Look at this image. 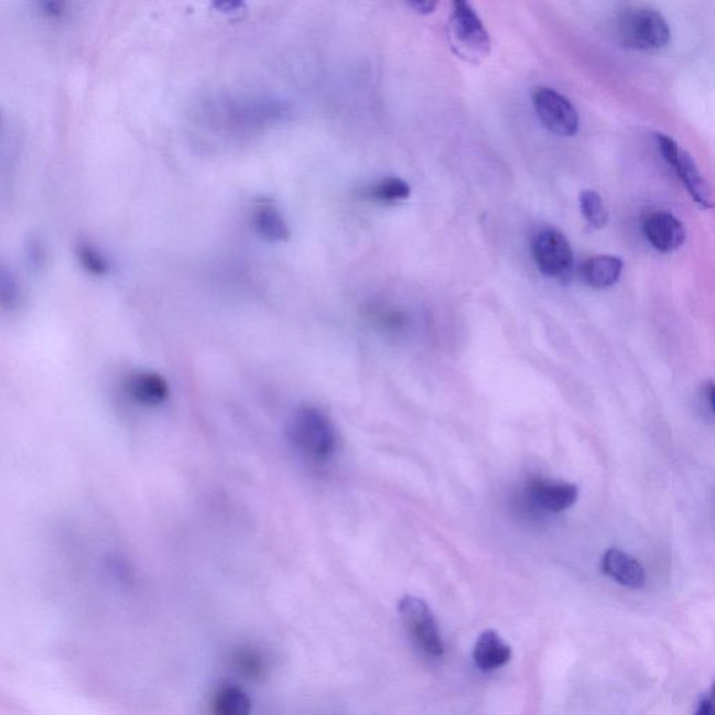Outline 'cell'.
Segmentation results:
<instances>
[{
	"label": "cell",
	"instance_id": "6da1fadb",
	"mask_svg": "<svg viewBox=\"0 0 715 715\" xmlns=\"http://www.w3.org/2000/svg\"><path fill=\"white\" fill-rule=\"evenodd\" d=\"M286 440L300 456L312 463H326L337 451V431L331 419L313 405L292 412L285 427Z\"/></svg>",
	"mask_w": 715,
	"mask_h": 715
},
{
	"label": "cell",
	"instance_id": "7a4b0ae2",
	"mask_svg": "<svg viewBox=\"0 0 715 715\" xmlns=\"http://www.w3.org/2000/svg\"><path fill=\"white\" fill-rule=\"evenodd\" d=\"M620 43L636 51H659L671 40V29L659 10L646 4H630L617 20Z\"/></svg>",
	"mask_w": 715,
	"mask_h": 715
},
{
	"label": "cell",
	"instance_id": "3957f363",
	"mask_svg": "<svg viewBox=\"0 0 715 715\" xmlns=\"http://www.w3.org/2000/svg\"><path fill=\"white\" fill-rule=\"evenodd\" d=\"M448 36L454 52L464 59L478 62L490 52V39L483 20L472 4L463 0L453 3Z\"/></svg>",
	"mask_w": 715,
	"mask_h": 715
},
{
	"label": "cell",
	"instance_id": "277c9868",
	"mask_svg": "<svg viewBox=\"0 0 715 715\" xmlns=\"http://www.w3.org/2000/svg\"><path fill=\"white\" fill-rule=\"evenodd\" d=\"M399 613L407 635L416 649L433 659L442 657L445 646L436 619L427 604L419 597L407 595L399 604Z\"/></svg>",
	"mask_w": 715,
	"mask_h": 715
},
{
	"label": "cell",
	"instance_id": "5b68a950",
	"mask_svg": "<svg viewBox=\"0 0 715 715\" xmlns=\"http://www.w3.org/2000/svg\"><path fill=\"white\" fill-rule=\"evenodd\" d=\"M531 252L542 274L561 279L571 273L574 253L571 242L556 228H542L532 237Z\"/></svg>",
	"mask_w": 715,
	"mask_h": 715
},
{
	"label": "cell",
	"instance_id": "8992f818",
	"mask_svg": "<svg viewBox=\"0 0 715 715\" xmlns=\"http://www.w3.org/2000/svg\"><path fill=\"white\" fill-rule=\"evenodd\" d=\"M662 156L668 164L673 166L676 175L680 176L681 182L685 185L689 195L694 198L697 205L703 208L713 207V193L706 177L703 176L701 170L692 155L687 151L680 148L670 136L657 134Z\"/></svg>",
	"mask_w": 715,
	"mask_h": 715
},
{
	"label": "cell",
	"instance_id": "52a82bcc",
	"mask_svg": "<svg viewBox=\"0 0 715 715\" xmlns=\"http://www.w3.org/2000/svg\"><path fill=\"white\" fill-rule=\"evenodd\" d=\"M532 104L542 124L553 134L571 138L577 133V109L561 93L548 87L535 88Z\"/></svg>",
	"mask_w": 715,
	"mask_h": 715
},
{
	"label": "cell",
	"instance_id": "ba28073f",
	"mask_svg": "<svg viewBox=\"0 0 715 715\" xmlns=\"http://www.w3.org/2000/svg\"><path fill=\"white\" fill-rule=\"evenodd\" d=\"M527 496L535 509L546 513H561L571 509L578 498L576 485L555 479H532L527 485Z\"/></svg>",
	"mask_w": 715,
	"mask_h": 715
},
{
	"label": "cell",
	"instance_id": "9c48e42d",
	"mask_svg": "<svg viewBox=\"0 0 715 715\" xmlns=\"http://www.w3.org/2000/svg\"><path fill=\"white\" fill-rule=\"evenodd\" d=\"M643 234L651 247L662 253L675 252L686 241L685 227L668 212L647 214L643 220Z\"/></svg>",
	"mask_w": 715,
	"mask_h": 715
},
{
	"label": "cell",
	"instance_id": "30bf717a",
	"mask_svg": "<svg viewBox=\"0 0 715 715\" xmlns=\"http://www.w3.org/2000/svg\"><path fill=\"white\" fill-rule=\"evenodd\" d=\"M602 568L608 577L625 587L641 588L644 586V568L628 552L617 550V548L608 550L603 556Z\"/></svg>",
	"mask_w": 715,
	"mask_h": 715
},
{
	"label": "cell",
	"instance_id": "8fae6325",
	"mask_svg": "<svg viewBox=\"0 0 715 715\" xmlns=\"http://www.w3.org/2000/svg\"><path fill=\"white\" fill-rule=\"evenodd\" d=\"M511 649L495 630L484 631L475 643L473 659L478 670L490 672L508 664Z\"/></svg>",
	"mask_w": 715,
	"mask_h": 715
},
{
	"label": "cell",
	"instance_id": "7c38bea8",
	"mask_svg": "<svg viewBox=\"0 0 715 715\" xmlns=\"http://www.w3.org/2000/svg\"><path fill=\"white\" fill-rule=\"evenodd\" d=\"M132 399L144 405H159L170 396L169 383L163 376L153 372H139L130 376L127 384Z\"/></svg>",
	"mask_w": 715,
	"mask_h": 715
},
{
	"label": "cell",
	"instance_id": "4fadbf2b",
	"mask_svg": "<svg viewBox=\"0 0 715 715\" xmlns=\"http://www.w3.org/2000/svg\"><path fill=\"white\" fill-rule=\"evenodd\" d=\"M622 269L624 262L617 256L602 254L588 259L583 264L582 274L589 286L602 290L617 284Z\"/></svg>",
	"mask_w": 715,
	"mask_h": 715
},
{
	"label": "cell",
	"instance_id": "5bb4252c",
	"mask_svg": "<svg viewBox=\"0 0 715 715\" xmlns=\"http://www.w3.org/2000/svg\"><path fill=\"white\" fill-rule=\"evenodd\" d=\"M213 715H250L252 703L241 687L224 685L213 697Z\"/></svg>",
	"mask_w": 715,
	"mask_h": 715
},
{
	"label": "cell",
	"instance_id": "9a60e30c",
	"mask_svg": "<svg viewBox=\"0 0 715 715\" xmlns=\"http://www.w3.org/2000/svg\"><path fill=\"white\" fill-rule=\"evenodd\" d=\"M581 208L589 226L597 229L607 227L608 208L605 207L603 197L597 192L584 191L581 195Z\"/></svg>",
	"mask_w": 715,
	"mask_h": 715
},
{
	"label": "cell",
	"instance_id": "2e32d148",
	"mask_svg": "<svg viewBox=\"0 0 715 715\" xmlns=\"http://www.w3.org/2000/svg\"><path fill=\"white\" fill-rule=\"evenodd\" d=\"M256 227L263 237L271 239V241H283L289 235L286 226L280 214L271 207L262 208L256 217Z\"/></svg>",
	"mask_w": 715,
	"mask_h": 715
},
{
	"label": "cell",
	"instance_id": "e0dca14e",
	"mask_svg": "<svg viewBox=\"0 0 715 715\" xmlns=\"http://www.w3.org/2000/svg\"><path fill=\"white\" fill-rule=\"evenodd\" d=\"M370 197L380 202H403L410 197L411 187L400 177H388L370 189Z\"/></svg>",
	"mask_w": 715,
	"mask_h": 715
},
{
	"label": "cell",
	"instance_id": "ac0fdd59",
	"mask_svg": "<svg viewBox=\"0 0 715 715\" xmlns=\"http://www.w3.org/2000/svg\"><path fill=\"white\" fill-rule=\"evenodd\" d=\"M239 670L242 672H248L249 675H258L260 670H262V660L259 656H256L254 652H241L237 659Z\"/></svg>",
	"mask_w": 715,
	"mask_h": 715
},
{
	"label": "cell",
	"instance_id": "d6986e66",
	"mask_svg": "<svg viewBox=\"0 0 715 715\" xmlns=\"http://www.w3.org/2000/svg\"><path fill=\"white\" fill-rule=\"evenodd\" d=\"M702 407L707 410L706 415L713 419L714 415V384L707 382L702 386L701 390Z\"/></svg>",
	"mask_w": 715,
	"mask_h": 715
},
{
	"label": "cell",
	"instance_id": "ffe728a7",
	"mask_svg": "<svg viewBox=\"0 0 715 715\" xmlns=\"http://www.w3.org/2000/svg\"><path fill=\"white\" fill-rule=\"evenodd\" d=\"M694 715H714L713 693H708L707 696L702 698Z\"/></svg>",
	"mask_w": 715,
	"mask_h": 715
},
{
	"label": "cell",
	"instance_id": "44dd1931",
	"mask_svg": "<svg viewBox=\"0 0 715 715\" xmlns=\"http://www.w3.org/2000/svg\"><path fill=\"white\" fill-rule=\"evenodd\" d=\"M410 7L416 12L422 13V14H430L437 8V3L435 2H412L410 3Z\"/></svg>",
	"mask_w": 715,
	"mask_h": 715
}]
</instances>
